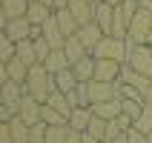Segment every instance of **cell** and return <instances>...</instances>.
<instances>
[{
	"label": "cell",
	"instance_id": "obj_16",
	"mask_svg": "<svg viewBox=\"0 0 152 143\" xmlns=\"http://www.w3.org/2000/svg\"><path fill=\"white\" fill-rule=\"evenodd\" d=\"M75 37H77L80 43H83V46H86L89 52H92L95 46H98V43H101L103 37H106V34L101 32V26H98V23H89V26H80V32H77Z\"/></svg>",
	"mask_w": 152,
	"mask_h": 143
},
{
	"label": "cell",
	"instance_id": "obj_17",
	"mask_svg": "<svg viewBox=\"0 0 152 143\" xmlns=\"http://www.w3.org/2000/svg\"><path fill=\"white\" fill-rule=\"evenodd\" d=\"M89 109H92L95 118L115 120V118H121V115H124V103H121V97H118V100H109V103H95V106H89Z\"/></svg>",
	"mask_w": 152,
	"mask_h": 143
},
{
	"label": "cell",
	"instance_id": "obj_9",
	"mask_svg": "<svg viewBox=\"0 0 152 143\" xmlns=\"http://www.w3.org/2000/svg\"><path fill=\"white\" fill-rule=\"evenodd\" d=\"M29 6H32V0H0V20L3 23H9V20H17V17H26V12H29Z\"/></svg>",
	"mask_w": 152,
	"mask_h": 143
},
{
	"label": "cell",
	"instance_id": "obj_6",
	"mask_svg": "<svg viewBox=\"0 0 152 143\" xmlns=\"http://www.w3.org/2000/svg\"><path fill=\"white\" fill-rule=\"evenodd\" d=\"M126 63L135 69V72L152 77V49H149V46H132V49H129V60H126Z\"/></svg>",
	"mask_w": 152,
	"mask_h": 143
},
{
	"label": "cell",
	"instance_id": "obj_12",
	"mask_svg": "<svg viewBox=\"0 0 152 143\" xmlns=\"http://www.w3.org/2000/svg\"><path fill=\"white\" fill-rule=\"evenodd\" d=\"M69 12L75 15L80 26L95 23V3H89V0H69Z\"/></svg>",
	"mask_w": 152,
	"mask_h": 143
},
{
	"label": "cell",
	"instance_id": "obj_27",
	"mask_svg": "<svg viewBox=\"0 0 152 143\" xmlns=\"http://www.w3.org/2000/svg\"><path fill=\"white\" fill-rule=\"evenodd\" d=\"M17 57V43L12 40V37H6V34H0V63L6 66L9 60Z\"/></svg>",
	"mask_w": 152,
	"mask_h": 143
},
{
	"label": "cell",
	"instance_id": "obj_19",
	"mask_svg": "<svg viewBox=\"0 0 152 143\" xmlns=\"http://www.w3.org/2000/svg\"><path fill=\"white\" fill-rule=\"evenodd\" d=\"M43 66H46V72H49V75H60V72L72 69V63H69V57L63 54V49H55L49 57H46V63H43Z\"/></svg>",
	"mask_w": 152,
	"mask_h": 143
},
{
	"label": "cell",
	"instance_id": "obj_31",
	"mask_svg": "<svg viewBox=\"0 0 152 143\" xmlns=\"http://www.w3.org/2000/svg\"><path fill=\"white\" fill-rule=\"evenodd\" d=\"M135 129L144 132V135H152V106H149V103H146V109L141 112V118L135 120Z\"/></svg>",
	"mask_w": 152,
	"mask_h": 143
},
{
	"label": "cell",
	"instance_id": "obj_29",
	"mask_svg": "<svg viewBox=\"0 0 152 143\" xmlns=\"http://www.w3.org/2000/svg\"><path fill=\"white\" fill-rule=\"evenodd\" d=\"M9 126H12V135H15V143H32L29 140V123L20 118H12L9 120Z\"/></svg>",
	"mask_w": 152,
	"mask_h": 143
},
{
	"label": "cell",
	"instance_id": "obj_30",
	"mask_svg": "<svg viewBox=\"0 0 152 143\" xmlns=\"http://www.w3.org/2000/svg\"><path fill=\"white\" fill-rule=\"evenodd\" d=\"M40 120L46 123V126H69V120L60 115V112H55L52 106H46L43 103V112H40Z\"/></svg>",
	"mask_w": 152,
	"mask_h": 143
},
{
	"label": "cell",
	"instance_id": "obj_37",
	"mask_svg": "<svg viewBox=\"0 0 152 143\" xmlns=\"http://www.w3.org/2000/svg\"><path fill=\"white\" fill-rule=\"evenodd\" d=\"M0 143H15V135H12V126L6 120H0Z\"/></svg>",
	"mask_w": 152,
	"mask_h": 143
},
{
	"label": "cell",
	"instance_id": "obj_7",
	"mask_svg": "<svg viewBox=\"0 0 152 143\" xmlns=\"http://www.w3.org/2000/svg\"><path fill=\"white\" fill-rule=\"evenodd\" d=\"M32 32H34V26L29 23L26 17H17V20H9V23H3V34H6V37H12L15 43L32 40Z\"/></svg>",
	"mask_w": 152,
	"mask_h": 143
},
{
	"label": "cell",
	"instance_id": "obj_14",
	"mask_svg": "<svg viewBox=\"0 0 152 143\" xmlns=\"http://www.w3.org/2000/svg\"><path fill=\"white\" fill-rule=\"evenodd\" d=\"M95 23L101 26L103 34H112V26H115V6H109V3H95Z\"/></svg>",
	"mask_w": 152,
	"mask_h": 143
},
{
	"label": "cell",
	"instance_id": "obj_44",
	"mask_svg": "<svg viewBox=\"0 0 152 143\" xmlns=\"http://www.w3.org/2000/svg\"><path fill=\"white\" fill-rule=\"evenodd\" d=\"M144 103H149V106H152V89H149V92L144 94Z\"/></svg>",
	"mask_w": 152,
	"mask_h": 143
},
{
	"label": "cell",
	"instance_id": "obj_8",
	"mask_svg": "<svg viewBox=\"0 0 152 143\" xmlns=\"http://www.w3.org/2000/svg\"><path fill=\"white\" fill-rule=\"evenodd\" d=\"M121 69H124V63H118V60H98L95 57V80L118 83L121 80Z\"/></svg>",
	"mask_w": 152,
	"mask_h": 143
},
{
	"label": "cell",
	"instance_id": "obj_10",
	"mask_svg": "<svg viewBox=\"0 0 152 143\" xmlns=\"http://www.w3.org/2000/svg\"><path fill=\"white\" fill-rule=\"evenodd\" d=\"M118 83H129V86H135V89H141V92H149L152 89V77L141 75V72H135V69L129 66V63H124V69H121V80Z\"/></svg>",
	"mask_w": 152,
	"mask_h": 143
},
{
	"label": "cell",
	"instance_id": "obj_4",
	"mask_svg": "<svg viewBox=\"0 0 152 143\" xmlns=\"http://www.w3.org/2000/svg\"><path fill=\"white\" fill-rule=\"evenodd\" d=\"M86 89H89V106H95V103H109V100H118V97H121L118 83L89 80V83H86Z\"/></svg>",
	"mask_w": 152,
	"mask_h": 143
},
{
	"label": "cell",
	"instance_id": "obj_45",
	"mask_svg": "<svg viewBox=\"0 0 152 143\" xmlns=\"http://www.w3.org/2000/svg\"><path fill=\"white\" fill-rule=\"evenodd\" d=\"M146 143H152V135H146Z\"/></svg>",
	"mask_w": 152,
	"mask_h": 143
},
{
	"label": "cell",
	"instance_id": "obj_15",
	"mask_svg": "<svg viewBox=\"0 0 152 143\" xmlns=\"http://www.w3.org/2000/svg\"><path fill=\"white\" fill-rule=\"evenodd\" d=\"M26 77H29V66H26L20 57L9 60L3 66V80H15V83H23L26 86Z\"/></svg>",
	"mask_w": 152,
	"mask_h": 143
},
{
	"label": "cell",
	"instance_id": "obj_20",
	"mask_svg": "<svg viewBox=\"0 0 152 143\" xmlns=\"http://www.w3.org/2000/svg\"><path fill=\"white\" fill-rule=\"evenodd\" d=\"M63 54H66V57H69V63L75 66L77 60H83L86 54H92V52L86 49V46H83L80 40H77V37H69V40L63 43Z\"/></svg>",
	"mask_w": 152,
	"mask_h": 143
},
{
	"label": "cell",
	"instance_id": "obj_13",
	"mask_svg": "<svg viewBox=\"0 0 152 143\" xmlns=\"http://www.w3.org/2000/svg\"><path fill=\"white\" fill-rule=\"evenodd\" d=\"M55 20H58V26H60V32H63V37H75L77 32H80V23L75 20V15L69 12V9H55Z\"/></svg>",
	"mask_w": 152,
	"mask_h": 143
},
{
	"label": "cell",
	"instance_id": "obj_5",
	"mask_svg": "<svg viewBox=\"0 0 152 143\" xmlns=\"http://www.w3.org/2000/svg\"><path fill=\"white\" fill-rule=\"evenodd\" d=\"M26 94L29 92H26L23 83L3 80V86H0V106H9V109H15V115H17V109H20V103H23Z\"/></svg>",
	"mask_w": 152,
	"mask_h": 143
},
{
	"label": "cell",
	"instance_id": "obj_28",
	"mask_svg": "<svg viewBox=\"0 0 152 143\" xmlns=\"http://www.w3.org/2000/svg\"><path fill=\"white\" fill-rule=\"evenodd\" d=\"M106 129H109V120H103V118H95V115H92V123H89V129H86V135H92L95 140L106 143Z\"/></svg>",
	"mask_w": 152,
	"mask_h": 143
},
{
	"label": "cell",
	"instance_id": "obj_3",
	"mask_svg": "<svg viewBox=\"0 0 152 143\" xmlns=\"http://www.w3.org/2000/svg\"><path fill=\"white\" fill-rule=\"evenodd\" d=\"M129 46H152V12L138 9V15L129 23Z\"/></svg>",
	"mask_w": 152,
	"mask_h": 143
},
{
	"label": "cell",
	"instance_id": "obj_42",
	"mask_svg": "<svg viewBox=\"0 0 152 143\" xmlns=\"http://www.w3.org/2000/svg\"><path fill=\"white\" fill-rule=\"evenodd\" d=\"M98 3H109V6H121L124 0H98Z\"/></svg>",
	"mask_w": 152,
	"mask_h": 143
},
{
	"label": "cell",
	"instance_id": "obj_32",
	"mask_svg": "<svg viewBox=\"0 0 152 143\" xmlns=\"http://www.w3.org/2000/svg\"><path fill=\"white\" fill-rule=\"evenodd\" d=\"M69 126H49L46 129V143H66Z\"/></svg>",
	"mask_w": 152,
	"mask_h": 143
},
{
	"label": "cell",
	"instance_id": "obj_1",
	"mask_svg": "<svg viewBox=\"0 0 152 143\" xmlns=\"http://www.w3.org/2000/svg\"><path fill=\"white\" fill-rule=\"evenodd\" d=\"M26 92L32 94L37 103H49V97L58 89H55V77L46 72V66L43 63H37V66L29 69V77H26Z\"/></svg>",
	"mask_w": 152,
	"mask_h": 143
},
{
	"label": "cell",
	"instance_id": "obj_24",
	"mask_svg": "<svg viewBox=\"0 0 152 143\" xmlns=\"http://www.w3.org/2000/svg\"><path fill=\"white\" fill-rule=\"evenodd\" d=\"M52 77H55V89H58V92H63V94L75 92L77 86H80V80L75 77V72H72V69L60 72V75H52Z\"/></svg>",
	"mask_w": 152,
	"mask_h": 143
},
{
	"label": "cell",
	"instance_id": "obj_22",
	"mask_svg": "<svg viewBox=\"0 0 152 143\" xmlns=\"http://www.w3.org/2000/svg\"><path fill=\"white\" fill-rule=\"evenodd\" d=\"M52 15H55V9H49V6H43V3H34V0H32V6H29V12H26V20H29L32 26H43Z\"/></svg>",
	"mask_w": 152,
	"mask_h": 143
},
{
	"label": "cell",
	"instance_id": "obj_47",
	"mask_svg": "<svg viewBox=\"0 0 152 143\" xmlns=\"http://www.w3.org/2000/svg\"><path fill=\"white\" fill-rule=\"evenodd\" d=\"M149 49H152V46H149Z\"/></svg>",
	"mask_w": 152,
	"mask_h": 143
},
{
	"label": "cell",
	"instance_id": "obj_11",
	"mask_svg": "<svg viewBox=\"0 0 152 143\" xmlns=\"http://www.w3.org/2000/svg\"><path fill=\"white\" fill-rule=\"evenodd\" d=\"M40 112H43V103H37L32 94H26L23 103H20V109H17V118L26 120L29 126H34V123H40Z\"/></svg>",
	"mask_w": 152,
	"mask_h": 143
},
{
	"label": "cell",
	"instance_id": "obj_26",
	"mask_svg": "<svg viewBox=\"0 0 152 143\" xmlns=\"http://www.w3.org/2000/svg\"><path fill=\"white\" fill-rule=\"evenodd\" d=\"M17 57L23 60V63H26L29 69L40 63V60H37V52H34V43H32V40H23V43H17Z\"/></svg>",
	"mask_w": 152,
	"mask_h": 143
},
{
	"label": "cell",
	"instance_id": "obj_21",
	"mask_svg": "<svg viewBox=\"0 0 152 143\" xmlns=\"http://www.w3.org/2000/svg\"><path fill=\"white\" fill-rule=\"evenodd\" d=\"M89 123H92V109H89V106L75 109L72 115H69V129H72V132H86Z\"/></svg>",
	"mask_w": 152,
	"mask_h": 143
},
{
	"label": "cell",
	"instance_id": "obj_33",
	"mask_svg": "<svg viewBox=\"0 0 152 143\" xmlns=\"http://www.w3.org/2000/svg\"><path fill=\"white\" fill-rule=\"evenodd\" d=\"M121 103H124V115H129L132 120H138V118H141V112L146 109L144 100H121Z\"/></svg>",
	"mask_w": 152,
	"mask_h": 143
},
{
	"label": "cell",
	"instance_id": "obj_35",
	"mask_svg": "<svg viewBox=\"0 0 152 143\" xmlns=\"http://www.w3.org/2000/svg\"><path fill=\"white\" fill-rule=\"evenodd\" d=\"M118 89H121V100H144V92L129 83H118Z\"/></svg>",
	"mask_w": 152,
	"mask_h": 143
},
{
	"label": "cell",
	"instance_id": "obj_2",
	"mask_svg": "<svg viewBox=\"0 0 152 143\" xmlns=\"http://www.w3.org/2000/svg\"><path fill=\"white\" fill-rule=\"evenodd\" d=\"M129 40H118V37H112V34H106L98 46L92 49V57L98 60H118V63H126L129 60Z\"/></svg>",
	"mask_w": 152,
	"mask_h": 143
},
{
	"label": "cell",
	"instance_id": "obj_23",
	"mask_svg": "<svg viewBox=\"0 0 152 143\" xmlns=\"http://www.w3.org/2000/svg\"><path fill=\"white\" fill-rule=\"evenodd\" d=\"M72 72H75V77L80 80V83L95 80V57H92V54H86L83 60H77L75 66H72Z\"/></svg>",
	"mask_w": 152,
	"mask_h": 143
},
{
	"label": "cell",
	"instance_id": "obj_41",
	"mask_svg": "<svg viewBox=\"0 0 152 143\" xmlns=\"http://www.w3.org/2000/svg\"><path fill=\"white\" fill-rule=\"evenodd\" d=\"M83 143H101V140H95L92 135H86V132H83Z\"/></svg>",
	"mask_w": 152,
	"mask_h": 143
},
{
	"label": "cell",
	"instance_id": "obj_39",
	"mask_svg": "<svg viewBox=\"0 0 152 143\" xmlns=\"http://www.w3.org/2000/svg\"><path fill=\"white\" fill-rule=\"evenodd\" d=\"M66 143H83V132H72V129H69V137H66Z\"/></svg>",
	"mask_w": 152,
	"mask_h": 143
},
{
	"label": "cell",
	"instance_id": "obj_25",
	"mask_svg": "<svg viewBox=\"0 0 152 143\" xmlns=\"http://www.w3.org/2000/svg\"><path fill=\"white\" fill-rule=\"evenodd\" d=\"M46 106H52V109L55 112H60V115H63V118L69 120V115H72V112H75V106H72V103H69V97L63 92H55L49 97V103H46Z\"/></svg>",
	"mask_w": 152,
	"mask_h": 143
},
{
	"label": "cell",
	"instance_id": "obj_38",
	"mask_svg": "<svg viewBox=\"0 0 152 143\" xmlns=\"http://www.w3.org/2000/svg\"><path fill=\"white\" fill-rule=\"evenodd\" d=\"M126 135H129V143H146V135H144V132H138V129H135V126L129 129Z\"/></svg>",
	"mask_w": 152,
	"mask_h": 143
},
{
	"label": "cell",
	"instance_id": "obj_36",
	"mask_svg": "<svg viewBox=\"0 0 152 143\" xmlns=\"http://www.w3.org/2000/svg\"><path fill=\"white\" fill-rule=\"evenodd\" d=\"M46 129H49V126H46L43 120L34 123V126H29V140H32V143H46Z\"/></svg>",
	"mask_w": 152,
	"mask_h": 143
},
{
	"label": "cell",
	"instance_id": "obj_46",
	"mask_svg": "<svg viewBox=\"0 0 152 143\" xmlns=\"http://www.w3.org/2000/svg\"><path fill=\"white\" fill-rule=\"evenodd\" d=\"M89 3H98V0H89Z\"/></svg>",
	"mask_w": 152,
	"mask_h": 143
},
{
	"label": "cell",
	"instance_id": "obj_18",
	"mask_svg": "<svg viewBox=\"0 0 152 143\" xmlns=\"http://www.w3.org/2000/svg\"><path fill=\"white\" fill-rule=\"evenodd\" d=\"M43 37L49 40V46L52 49H63V43H66V37H63V32H60V26H58V20H55V15L43 23Z\"/></svg>",
	"mask_w": 152,
	"mask_h": 143
},
{
	"label": "cell",
	"instance_id": "obj_43",
	"mask_svg": "<svg viewBox=\"0 0 152 143\" xmlns=\"http://www.w3.org/2000/svg\"><path fill=\"white\" fill-rule=\"evenodd\" d=\"M34 3H43V6H49V9H55V0H34Z\"/></svg>",
	"mask_w": 152,
	"mask_h": 143
},
{
	"label": "cell",
	"instance_id": "obj_40",
	"mask_svg": "<svg viewBox=\"0 0 152 143\" xmlns=\"http://www.w3.org/2000/svg\"><path fill=\"white\" fill-rule=\"evenodd\" d=\"M138 6L146 9V12H152V0H138Z\"/></svg>",
	"mask_w": 152,
	"mask_h": 143
},
{
	"label": "cell",
	"instance_id": "obj_34",
	"mask_svg": "<svg viewBox=\"0 0 152 143\" xmlns=\"http://www.w3.org/2000/svg\"><path fill=\"white\" fill-rule=\"evenodd\" d=\"M32 43H34V52H37V60H40V63H46V57L55 52V49L49 46V40H46V37H34Z\"/></svg>",
	"mask_w": 152,
	"mask_h": 143
}]
</instances>
